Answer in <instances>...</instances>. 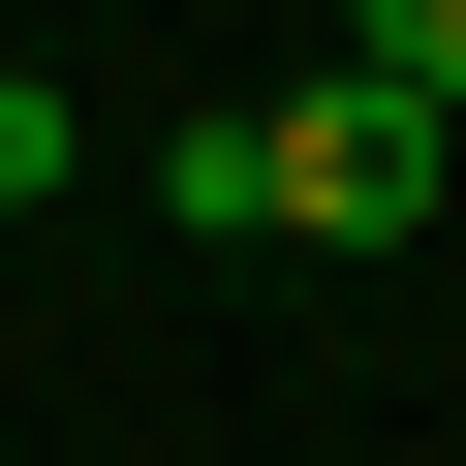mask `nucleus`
I'll list each match as a JSON object with an SVG mask.
<instances>
[{
    "label": "nucleus",
    "instance_id": "obj_1",
    "mask_svg": "<svg viewBox=\"0 0 466 466\" xmlns=\"http://www.w3.org/2000/svg\"><path fill=\"white\" fill-rule=\"evenodd\" d=\"M249 125H280V249H404L435 156H466V94H404V63H311V94H249Z\"/></svg>",
    "mask_w": 466,
    "mask_h": 466
},
{
    "label": "nucleus",
    "instance_id": "obj_2",
    "mask_svg": "<svg viewBox=\"0 0 466 466\" xmlns=\"http://www.w3.org/2000/svg\"><path fill=\"white\" fill-rule=\"evenodd\" d=\"M156 218H187V249H280V125L187 94V125H156Z\"/></svg>",
    "mask_w": 466,
    "mask_h": 466
},
{
    "label": "nucleus",
    "instance_id": "obj_3",
    "mask_svg": "<svg viewBox=\"0 0 466 466\" xmlns=\"http://www.w3.org/2000/svg\"><path fill=\"white\" fill-rule=\"evenodd\" d=\"M63 156H94V125H63V63H0V218H63Z\"/></svg>",
    "mask_w": 466,
    "mask_h": 466
},
{
    "label": "nucleus",
    "instance_id": "obj_4",
    "mask_svg": "<svg viewBox=\"0 0 466 466\" xmlns=\"http://www.w3.org/2000/svg\"><path fill=\"white\" fill-rule=\"evenodd\" d=\"M342 63H404V94H466V0H342Z\"/></svg>",
    "mask_w": 466,
    "mask_h": 466
},
{
    "label": "nucleus",
    "instance_id": "obj_5",
    "mask_svg": "<svg viewBox=\"0 0 466 466\" xmlns=\"http://www.w3.org/2000/svg\"><path fill=\"white\" fill-rule=\"evenodd\" d=\"M0 249H32V218H0Z\"/></svg>",
    "mask_w": 466,
    "mask_h": 466
}]
</instances>
